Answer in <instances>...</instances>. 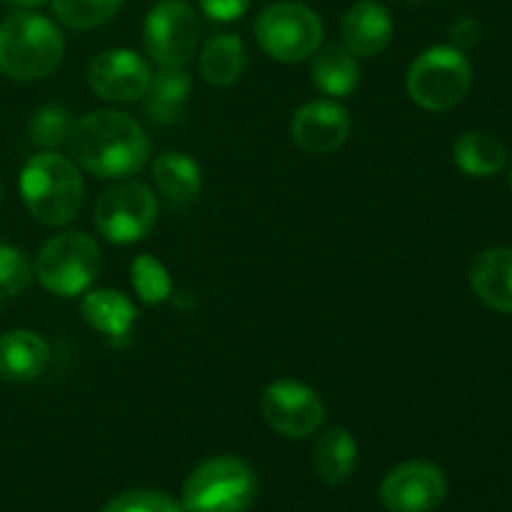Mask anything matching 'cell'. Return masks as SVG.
<instances>
[{
    "label": "cell",
    "mask_w": 512,
    "mask_h": 512,
    "mask_svg": "<svg viewBox=\"0 0 512 512\" xmlns=\"http://www.w3.org/2000/svg\"><path fill=\"white\" fill-rule=\"evenodd\" d=\"M75 165L95 178L123 180L150 160V138L143 125L120 110H95L75 120L68 138Z\"/></svg>",
    "instance_id": "obj_1"
},
{
    "label": "cell",
    "mask_w": 512,
    "mask_h": 512,
    "mask_svg": "<svg viewBox=\"0 0 512 512\" xmlns=\"http://www.w3.org/2000/svg\"><path fill=\"white\" fill-rule=\"evenodd\" d=\"M20 198L40 225L63 228L83 208L85 183L80 168L68 155L43 150L20 170Z\"/></svg>",
    "instance_id": "obj_2"
},
{
    "label": "cell",
    "mask_w": 512,
    "mask_h": 512,
    "mask_svg": "<svg viewBox=\"0 0 512 512\" xmlns=\"http://www.w3.org/2000/svg\"><path fill=\"white\" fill-rule=\"evenodd\" d=\"M65 40L45 15L18 10L0 23V70L10 80L33 83L60 68Z\"/></svg>",
    "instance_id": "obj_3"
},
{
    "label": "cell",
    "mask_w": 512,
    "mask_h": 512,
    "mask_svg": "<svg viewBox=\"0 0 512 512\" xmlns=\"http://www.w3.org/2000/svg\"><path fill=\"white\" fill-rule=\"evenodd\" d=\"M258 498L253 465L235 455L203 460L183 483L185 512H248Z\"/></svg>",
    "instance_id": "obj_4"
},
{
    "label": "cell",
    "mask_w": 512,
    "mask_h": 512,
    "mask_svg": "<svg viewBox=\"0 0 512 512\" xmlns=\"http://www.w3.org/2000/svg\"><path fill=\"white\" fill-rule=\"evenodd\" d=\"M473 85V65L453 45H433L410 63L405 88L415 105L445 113L463 103Z\"/></svg>",
    "instance_id": "obj_5"
},
{
    "label": "cell",
    "mask_w": 512,
    "mask_h": 512,
    "mask_svg": "<svg viewBox=\"0 0 512 512\" xmlns=\"http://www.w3.org/2000/svg\"><path fill=\"white\" fill-rule=\"evenodd\" d=\"M103 265L100 245L83 230H65L53 235L35 255L33 275L58 298H75L90 290Z\"/></svg>",
    "instance_id": "obj_6"
},
{
    "label": "cell",
    "mask_w": 512,
    "mask_h": 512,
    "mask_svg": "<svg viewBox=\"0 0 512 512\" xmlns=\"http://www.w3.org/2000/svg\"><path fill=\"white\" fill-rule=\"evenodd\" d=\"M323 20L308 5L280 0L260 10L255 20V40L270 60L303 63L323 45Z\"/></svg>",
    "instance_id": "obj_7"
},
{
    "label": "cell",
    "mask_w": 512,
    "mask_h": 512,
    "mask_svg": "<svg viewBox=\"0 0 512 512\" xmlns=\"http://www.w3.org/2000/svg\"><path fill=\"white\" fill-rule=\"evenodd\" d=\"M93 223L108 243L133 245L158 223V198L140 180H120L98 198Z\"/></svg>",
    "instance_id": "obj_8"
},
{
    "label": "cell",
    "mask_w": 512,
    "mask_h": 512,
    "mask_svg": "<svg viewBox=\"0 0 512 512\" xmlns=\"http://www.w3.org/2000/svg\"><path fill=\"white\" fill-rule=\"evenodd\" d=\"M145 50L158 68H185L200 45V20L185 0H160L145 18Z\"/></svg>",
    "instance_id": "obj_9"
},
{
    "label": "cell",
    "mask_w": 512,
    "mask_h": 512,
    "mask_svg": "<svg viewBox=\"0 0 512 512\" xmlns=\"http://www.w3.org/2000/svg\"><path fill=\"white\" fill-rule=\"evenodd\" d=\"M260 413L273 433L290 440L310 438L325 423V403L318 390L293 378H280L263 390Z\"/></svg>",
    "instance_id": "obj_10"
},
{
    "label": "cell",
    "mask_w": 512,
    "mask_h": 512,
    "mask_svg": "<svg viewBox=\"0 0 512 512\" xmlns=\"http://www.w3.org/2000/svg\"><path fill=\"white\" fill-rule=\"evenodd\" d=\"M448 498V478L428 460H408L380 483V503L388 512H435Z\"/></svg>",
    "instance_id": "obj_11"
},
{
    "label": "cell",
    "mask_w": 512,
    "mask_h": 512,
    "mask_svg": "<svg viewBox=\"0 0 512 512\" xmlns=\"http://www.w3.org/2000/svg\"><path fill=\"white\" fill-rule=\"evenodd\" d=\"M153 70L148 60L128 48L103 50L88 65V85L108 103H135L148 90Z\"/></svg>",
    "instance_id": "obj_12"
},
{
    "label": "cell",
    "mask_w": 512,
    "mask_h": 512,
    "mask_svg": "<svg viewBox=\"0 0 512 512\" xmlns=\"http://www.w3.org/2000/svg\"><path fill=\"white\" fill-rule=\"evenodd\" d=\"M353 120L350 113L335 100H313L295 110L290 120V135L300 150L310 155H328L343 148L350 138Z\"/></svg>",
    "instance_id": "obj_13"
},
{
    "label": "cell",
    "mask_w": 512,
    "mask_h": 512,
    "mask_svg": "<svg viewBox=\"0 0 512 512\" xmlns=\"http://www.w3.org/2000/svg\"><path fill=\"white\" fill-rule=\"evenodd\" d=\"M395 33L388 8L375 0H360L345 10L340 20V38L355 58H375L390 45Z\"/></svg>",
    "instance_id": "obj_14"
},
{
    "label": "cell",
    "mask_w": 512,
    "mask_h": 512,
    "mask_svg": "<svg viewBox=\"0 0 512 512\" xmlns=\"http://www.w3.org/2000/svg\"><path fill=\"white\" fill-rule=\"evenodd\" d=\"M468 283L475 298L490 310L512 315V248L495 245L475 255L468 270Z\"/></svg>",
    "instance_id": "obj_15"
},
{
    "label": "cell",
    "mask_w": 512,
    "mask_h": 512,
    "mask_svg": "<svg viewBox=\"0 0 512 512\" xmlns=\"http://www.w3.org/2000/svg\"><path fill=\"white\" fill-rule=\"evenodd\" d=\"M50 345L33 330L0 333V380L33 383L48 370Z\"/></svg>",
    "instance_id": "obj_16"
},
{
    "label": "cell",
    "mask_w": 512,
    "mask_h": 512,
    "mask_svg": "<svg viewBox=\"0 0 512 512\" xmlns=\"http://www.w3.org/2000/svg\"><path fill=\"white\" fill-rule=\"evenodd\" d=\"M313 473L325 485H343L358 468V443L350 430L333 425L315 438L310 450Z\"/></svg>",
    "instance_id": "obj_17"
},
{
    "label": "cell",
    "mask_w": 512,
    "mask_h": 512,
    "mask_svg": "<svg viewBox=\"0 0 512 512\" xmlns=\"http://www.w3.org/2000/svg\"><path fill=\"white\" fill-rule=\"evenodd\" d=\"M153 183L163 200L173 208L193 203L203 188V170L185 153H160L153 160Z\"/></svg>",
    "instance_id": "obj_18"
},
{
    "label": "cell",
    "mask_w": 512,
    "mask_h": 512,
    "mask_svg": "<svg viewBox=\"0 0 512 512\" xmlns=\"http://www.w3.org/2000/svg\"><path fill=\"white\" fill-rule=\"evenodd\" d=\"M80 313H83L85 323L90 328L113 340L125 338L130 333V328H133L135 320H138V310H135L133 300L113 288L85 290Z\"/></svg>",
    "instance_id": "obj_19"
},
{
    "label": "cell",
    "mask_w": 512,
    "mask_h": 512,
    "mask_svg": "<svg viewBox=\"0 0 512 512\" xmlns=\"http://www.w3.org/2000/svg\"><path fill=\"white\" fill-rule=\"evenodd\" d=\"M193 80L185 68H160L145 90V115L155 125H175L185 113Z\"/></svg>",
    "instance_id": "obj_20"
},
{
    "label": "cell",
    "mask_w": 512,
    "mask_h": 512,
    "mask_svg": "<svg viewBox=\"0 0 512 512\" xmlns=\"http://www.w3.org/2000/svg\"><path fill=\"white\" fill-rule=\"evenodd\" d=\"M453 160L470 178H495L508 165V148L498 135L468 130L455 140Z\"/></svg>",
    "instance_id": "obj_21"
},
{
    "label": "cell",
    "mask_w": 512,
    "mask_h": 512,
    "mask_svg": "<svg viewBox=\"0 0 512 512\" xmlns=\"http://www.w3.org/2000/svg\"><path fill=\"white\" fill-rule=\"evenodd\" d=\"M310 75H313V83L320 93L333 95V98H345V95H350L358 88L360 65L358 58L343 43H333L315 50Z\"/></svg>",
    "instance_id": "obj_22"
},
{
    "label": "cell",
    "mask_w": 512,
    "mask_h": 512,
    "mask_svg": "<svg viewBox=\"0 0 512 512\" xmlns=\"http://www.w3.org/2000/svg\"><path fill=\"white\" fill-rule=\"evenodd\" d=\"M245 65H248V53L243 40L233 33L213 35L200 53V75L215 88L233 85L243 75Z\"/></svg>",
    "instance_id": "obj_23"
},
{
    "label": "cell",
    "mask_w": 512,
    "mask_h": 512,
    "mask_svg": "<svg viewBox=\"0 0 512 512\" xmlns=\"http://www.w3.org/2000/svg\"><path fill=\"white\" fill-rule=\"evenodd\" d=\"M125 0H50L55 18L73 30H93L118 15Z\"/></svg>",
    "instance_id": "obj_24"
},
{
    "label": "cell",
    "mask_w": 512,
    "mask_h": 512,
    "mask_svg": "<svg viewBox=\"0 0 512 512\" xmlns=\"http://www.w3.org/2000/svg\"><path fill=\"white\" fill-rule=\"evenodd\" d=\"M130 283L135 295L145 305H160L173 295V280L168 268L153 255L143 253L130 263Z\"/></svg>",
    "instance_id": "obj_25"
},
{
    "label": "cell",
    "mask_w": 512,
    "mask_h": 512,
    "mask_svg": "<svg viewBox=\"0 0 512 512\" xmlns=\"http://www.w3.org/2000/svg\"><path fill=\"white\" fill-rule=\"evenodd\" d=\"M73 115L63 105H43L33 113L28 123V135L35 145L43 150H58L60 145H68L73 133Z\"/></svg>",
    "instance_id": "obj_26"
},
{
    "label": "cell",
    "mask_w": 512,
    "mask_h": 512,
    "mask_svg": "<svg viewBox=\"0 0 512 512\" xmlns=\"http://www.w3.org/2000/svg\"><path fill=\"white\" fill-rule=\"evenodd\" d=\"M33 280V268L23 250L0 243V305L10 298H18Z\"/></svg>",
    "instance_id": "obj_27"
},
{
    "label": "cell",
    "mask_w": 512,
    "mask_h": 512,
    "mask_svg": "<svg viewBox=\"0 0 512 512\" xmlns=\"http://www.w3.org/2000/svg\"><path fill=\"white\" fill-rule=\"evenodd\" d=\"M100 512H185L183 505L175 503L168 493L150 488L125 490L115 495Z\"/></svg>",
    "instance_id": "obj_28"
},
{
    "label": "cell",
    "mask_w": 512,
    "mask_h": 512,
    "mask_svg": "<svg viewBox=\"0 0 512 512\" xmlns=\"http://www.w3.org/2000/svg\"><path fill=\"white\" fill-rule=\"evenodd\" d=\"M483 35V23H480L478 18H473V15H465V18L455 20L453 28H450V45L463 50V53H468L475 45L483 43Z\"/></svg>",
    "instance_id": "obj_29"
},
{
    "label": "cell",
    "mask_w": 512,
    "mask_h": 512,
    "mask_svg": "<svg viewBox=\"0 0 512 512\" xmlns=\"http://www.w3.org/2000/svg\"><path fill=\"white\" fill-rule=\"evenodd\" d=\"M203 13L218 23H233L243 18L250 8V0H198Z\"/></svg>",
    "instance_id": "obj_30"
},
{
    "label": "cell",
    "mask_w": 512,
    "mask_h": 512,
    "mask_svg": "<svg viewBox=\"0 0 512 512\" xmlns=\"http://www.w3.org/2000/svg\"><path fill=\"white\" fill-rule=\"evenodd\" d=\"M3 3L15 10H33V8H40V5H45L48 0H3Z\"/></svg>",
    "instance_id": "obj_31"
},
{
    "label": "cell",
    "mask_w": 512,
    "mask_h": 512,
    "mask_svg": "<svg viewBox=\"0 0 512 512\" xmlns=\"http://www.w3.org/2000/svg\"><path fill=\"white\" fill-rule=\"evenodd\" d=\"M3 195H5V188H3V180H0V203H3Z\"/></svg>",
    "instance_id": "obj_32"
},
{
    "label": "cell",
    "mask_w": 512,
    "mask_h": 512,
    "mask_svg": "<svg viewBox=\"0 0 512 512\" xmlns=\"http://www.w3.org/2000/svg\"><path fill=\"white\" fill-rule=\"evenodd\" d=\"M508 183H510V190H512V165H510V173H508Z\"/></svg>",
    "instance_id": "obj_33"
},
{
    "label": "cell",
    "mask_w": 512,
    "mask_h": 512,
    "mask_svg": "<svg viewBox=\"0 0 512 512\" xmlns=\"http://www.w3.org/2000/svg\"><path fill=\"white\" fill-rule=\"evenodd\" d=\"M408 3H428V0H408Z\"/></svg>",
    "instance_id": "obj_34"
}]
</instances>
